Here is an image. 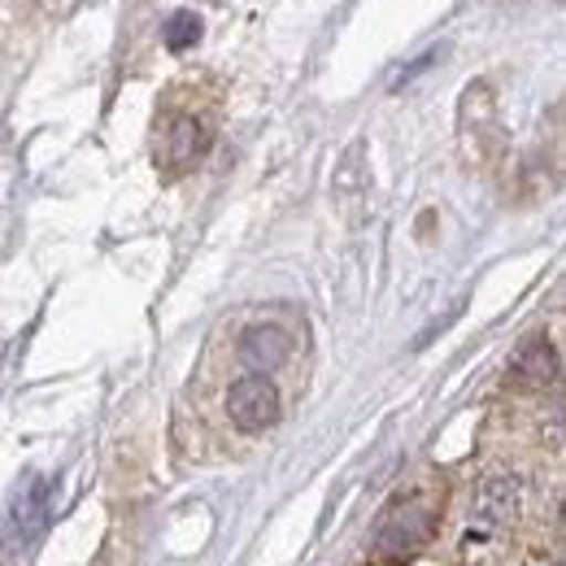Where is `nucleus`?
I'll return each instance as SVG.
<instances>
[{
	"mask_svg": "<svg viewBox=\"0 0 566 566\" xmlns=\"http://www.w3.org/2000/svg\"><path fill=\"white\" fill-rule=\"evenodd\" d=\"M431 527H436L431 501L423 493L401 496V501L388 505V514H384V523L375 532V554L384 558V566L401 563V558H410L427 536H431Z\"/></svg>",
	"mask_w": 566,
	"mask_h": 566,
	"instance_id": "obj_1",
	"label": "nucleus"
},
{
	"mask_svg": "<svg viewBox=\"0 0 566 566\" xmlns=\"http://www.w3.org/2000/svg\"><path fill=\"white\" fill-rule=\"evenodd\" d=\"M213 144V123L201 109H175L161 123V140H157V170L166 175H184L192 170Z\"/></svg>",
	"mask_w": 566,
	"mask_h": 566,
	"instance_id": "obj_2",
	"label": "nucleus"
},
{
	"mask_svg": "<svg viewBox=\"0 0 566 566\" xmlns=\"http://www.w3.org/2000/svg\"><path fill=\"white\" fill-rule=\"evenodd\" d=\"M227 415H231L235 431H244V436L271 431L283 415L280 388H275L266 375L249 370L244 379H235V384H231V392H227Z\"/></svg>",
	"mask_w": 566,
	"mask_h": 566,
	"instance_id": "obj_3",
	"label": "nucleus"
},
{
	"mask_svg": "<svg viewBox=\"0 0 566 566\" xmlns=\"http://www.w3.org/2000/svg\"><path fill=\"white\" fill-rule=\"evenodd\" d=\"M49 514H53V484H49L44 475H27V484L9 501L4 541H9L13 549H27V545L49 527Z\"/></svg>",
	"mask_w": 566,
	"mask_h": 566,
	"instance_id": "obj_4",
	"label": "nucleus"
},
{
	"mask_svg": "<svg viewBox=\"0 0 566 566\" xmlns=\"http://www.w3.org/2000/svg\"><path fill=\"white\" fill-rule=\"evenodd\" d=\"M458 118H462V140L475 136V153L489 157L501 148V127H496V101L489 83H467L462 92V105H458Z\"/></svg>",
	"mask_w": 566,
	"mask_h": 566,
	"instance_id": "obj_5",
	"label": "nucleus"
},
{
	"mask_svg": "<svg viewBox=\"0 0 566 566\" xmlns=\"http://www.w3.org/2000/svg\"><path fill=\"white\" fill-rule=\"evenodd\" d=\"M235 354H240V361H244L249 370L271 375V370H280L283 361L292 357V336H287L283 327H275V323H253V327L240 332Z\"/></svg>",
	"mask_w": 566,
	"mask_h": 566,
	"instance_id": "obj_6",
	"label": "nucleus"
},
{
	"mask_svg": "<svg viewBox=\"0 0 566 566\" xmlns=\"http://www.w3.org/2000/svg\"><path fill=\"white\" fill-rule=\"evenodd\" d=\"M558 379V349L545 340V336H532L514 361H510V384L523 388V392H541Z\"/></svg>",
	"mask_w": 566,
	"mask_h": 566,
	"instance_id": "obj_7",
	"label": "nucleus"
},
{
	"mask_svg": "<svg viewBox=\"0 0 566 566\" xmlns=\"http://www.w3.org/2000/svg\"><path fill=\"white\" fill-rule=\"evenodd\" d=\"M514 510H518V484L514 480H484L471 518H480L484 527H501L514 518Z\"/></svg>",
	"mask_w": 566,
	"mask_h": 566,
	"instance_id": "obj_8",
	"label": "nucleus"
},
{
	"mask_svg": "<svg viewBox=\"0 0 566 566\" xmlns=\"http://www.w3.org/2000/svg\"><path fill=\"white\" fill-rule=\"evenodd\" d=\"M201 40V18L197 13H175L170 22H166V49L170 53H184V49H192Z\"/></svg>",
	"mask_w": 566,
	"mask_h": 566,
	"instance_id": "obj_9",
	"label": "nucleus"
}]
</instances>
